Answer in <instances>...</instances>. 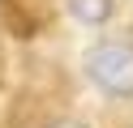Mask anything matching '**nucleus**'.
<instances>
[{
	"label": "nucleus",
	"mask_w": 133,
	"mask_h": 128,
	"mask_svg": "<svg viewBox=\"0 0 133 128\" xmlns=\"http://www.w3.org/2000/svg\"><path fill=\"white\" fill-rule=\"evenodd\" d=\"M86 73L103 94H133V43H99L86 56Z\"/></svg>",
	"instance_id": "nucleus-1"
},
{
	"label": "nucleus",
	"mask_w": 133,
	"mask_h": 128,
	"mask_svg": "<svg viewBox=\"0 0 133 128\" xmlns=\"http://www.w3.org/2000/svg\"><path fill=\"white\" fill-rule=\"evenodd\" d=\"M69 13L86 26H103L116 13V0H69Z\"/></svg>",
	"instance_id": "nucleus-2"
},
{
	"label": "nucleus",
	"mask_w": 133,
	"mask_h": 128,
	"mask_svg": "<svg viewBox=\"0 0 133 128\" xmlns=\"http://www.w3.org/2000/svg\"><path fill=\"white\" fill-rule=\"evenodd\" d=\"M52 128H86V124H77V119H56Z\"/></svg>",
	"instance_id": "nucleus-3"
}]
</instances>
